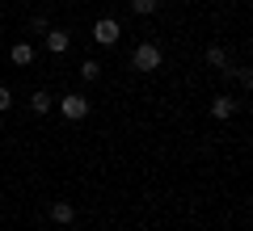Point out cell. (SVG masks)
I'll list each match as a JSON object with an SVG mask.
<instances>
[{"instance_id": "obj_13", "label": "cell", "mask_w": 253, "mask_h": 231, "mask_svg": "<svg viewBox=\"0 0 253 231\" xmlns=\"http://www.w3.org/2000/svg\"><path fill=\"white\" fill-rule=\"evenodd\" d=\"M236 80H241V89H249V84H253V71L249 67H236Z\"/></svg>"}, {"instance_id": "obj_14", "label": "cell", "mask_w": 253, "mask_h": 231, "mask_svg": "<svg viewBox=\"0 0 253 231\" xmlns=\"http://www.w3.org/2000/svg\"><path fill=\"white\" fill-rule=\"evenodd\" d=\"M9 105H13V93L4 89V84H0V114H4V109H9Z\"/></svg>"}, {"instance_id": "obj_7", "label": "cell", "mask_w": 253, "mask_h": 231, "mask_svg": "<svg viewBox=\"0 0 253 231\" xmlns=\"http://www.w3.org/2000/svg\"><path fill=\"white\" fill-rule=\"evenodd\" d=\"M51 105H55V97L46 89H38L34 97H30V109H34V114H51Z\"/></svg>"}, {"instance_id": "obj_3", "label": "cell", "mask_w": 253, "mask_h": 231, "mask_svg": "<svg viewBox=\"0 0 253 231\" xmlns=\"http://www.w3.org/2000/svg\"><path fill=\"white\" fill-rule=\"evenodd\" d=\"M118 34H123V30H118V21H114V17H101L97 26H93V42H97V46H114V42H118Z\"/></svg>"}, {"instance_id": "obj_6", "label": "cell", "mask_w": 253, "mask_h": 231, "mask_svg": "<svg viewBox=\"0 0 253 231\" xmlns=\"http://www.w3.org/2000/svg\"><path fill=\"white\" fill-rule=\"evenodd\" d=\"M34 46H30V42H17V46H13V51H9V59L13 63H17V67H30V63H34Z\"/></svg>"}, {"instance_id": "obj_2", "label": "cell", "mask_w": 253, "mask_h": 231, "mask_svg": "<svg viewBox=\"0 0 253 231\" xmlns=\"http://www.w3.org/2000/svg\"><path fill=\"white\" fill-rule=\"evenodd\" d=\"M59 114L68 118V122L89 118V97H84V93H63V97H59Z\"/></svg>"}, {"instance_id": "obj_4", "label": "cell", "mask_w": 253, "mask_h": 231, "mask_svg": "<svg viewBox=\"0 0 253 231\" xmlns=\"http://www.w3.org/2000/svg\"><path fill=\"white\" fill-rule=\"evenodd\" d=\"M42 42H46V51H51V55H63L68 46H72V34L55 26V30H46V38H42Z\"/></svg>"}, {"instance_id": "obj_9", "label": "cell", "mask_w": 253, "mask_h": 231, "mask_svg": "<svg viewBox=\"0 0 253 231\" xmlns=\"http://www.w3.org/2000/svg\"><path fill=\"white\" fill-rule=\"evenodd\" d=\"M207 63L215 71H232V67H228V51H224V46H207Z\"/></svg>"}, {"instance_id": "obj_1", "label": "cell", "mask_w": 253, "mask_h": 231, "mask_svg": "<svg viewBox=\"0 0 253 231\" xmlns=\"http://www.w3.org/2000/svg\"><path fill=\"white\" fill-rule=\"evenodd\" d=\"M131 67L144 71V76L156 71V67H161V46H156V42H139L135 51H131Z\"/></svg>"}, {"instance_id": "obj_10", "label": "cell", "mask_w": 253, "mask_h": 231, "mask_svg": "<svg viewBox=\"0 0 253 231\" xmlns=\"http://www.w3.org/2000/svg\"><path fill=\"white\" fill-rule=\"evenodd\" d=\"M156 9H161V0H131V13H139V17H152Z\"/></svg>"}, {"instance_id": "obj_11", "label": "cell", "mask_w": 253, "mask_h": 231, "mask_svg": "<svg viewBox=\"0 0 253 231\" xmlns=\"http://www.w3.org/2000/svg\"><path fill=\"white\" fill-rule=\"evenodd\" d=\"M101 76V59H84L81 63V80H97Z\"/></svg>"}, {"instance_id": "obj_8", "label": "cell", "mask_w": 253, "mask_h": 231, "mask_svg": "<svg viewBox=\"0 0 253 231\" xmlns=\"http://www.w3.org/2000/svg\"><path fill=\"white\" fill-rule=\"evenodd\" d=\"M211 114H215V118H232V114H236V101L224 93V97H215V101H211Z\"/></svg>"}, {"instance_id": "obj_5", "label": "cell", "mask_w": 253, "mask_h": 231, "mask_svg": "<svg viewBox=\"0 0 253 231\" xmlns=\"http://www.w3.org/2000/svg\"><path fill=\"white\" fill-rule=\"evenodd\" d=\"M51 219L59 227H68V223H76V206L72 202H51Z\"/></svg>"}, {"instance_id": "obj_12", "label": "cell", "mask_w": 253, "mask_h": 231, "mask_svg": "<svg viewBox=\"0 0 253 231\" xmlns=\"http://www.w3.org/2000/svg\"><path fill=\"white\" fill-rule=\"evenodd\" d=\"M46 30H51V21H46L42 13H34V17H30V34H46Z\"/></svg>"}]
</instances>
